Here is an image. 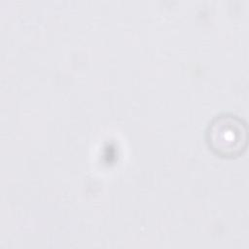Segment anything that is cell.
Wrapping results in <instances>:
<instances>
[{
    "mask_svg": "<svg viewBox=\"0 0 249 249\" xmlns=\"http://www.w3.org/2000/svg\"><path fill=\"white\" fill-rule=\"evenodd\" d=\"M210 149L222 157L240 155L247 144V127L242 119L231 114L215 117L206 130Z\"/></svg>",
    "mask_w": 249,
    "mask_h": 249,
    "instance_id": "1",
    "label": "cell"
}]
</instances>
